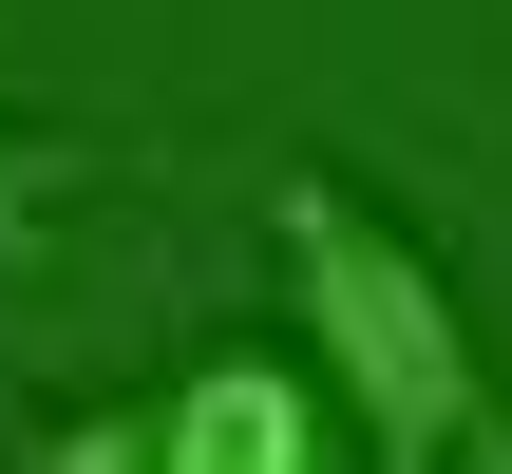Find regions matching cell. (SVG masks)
I'll use <instances>...</instances> for the list:
<instances>
[{"label":"cell","mask_w":512,"mask_h":474,"mask_svg":"<svg viewBox=\"0 0 512 474\" xmlns=\"http://www.w3.org/2000/svg\"><path fill=\"white\" fill-rule=\"evenodd\" d=\"M323 437H342V418L304 399V361L228 342V361H190L171 399H133V418H76L57 456H152V474H304Z\"/></svg>","instance_id":"2"},{"label":"cell","mask_w":512,"mask_h":474,"mask_svg":"<svg viewBox=\"0 0 512 474\" xmlns=\"http://www.w3.org/2000/svg\"><path fill=\"white\" fill-rule=\"evenodd\" d=\"M285 285H304V361H323V399H342V437L399 474L437 456H494L512 474V399L494 361H475V323H456V266L399 228V209H361L342 171H285Z\"/></svg>","instance_id":"1"}]
</instances>
